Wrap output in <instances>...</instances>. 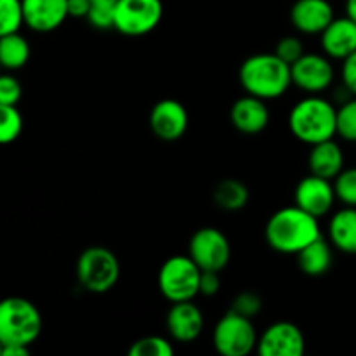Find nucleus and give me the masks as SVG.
<instances>
[{
  "instance_id": "nucleus-1",
  "label": "nucleus",
  "mask_w": 356,
  "mask_h": 356,
  "mask_svg": "<svg viewBox=\"0 0 356 356\" xmlns=\"http://www.w3.org/2000/svg\"><path fill=\"white\" fill-rule=\"evenodd\" d=\"M268 245L280 254H298L322 236L318 218L302 211L298 205L275 212L264 229Z\"/></svg>"
},
{
  "instance_id": "nucleus-2",
  "label": "nucleus",
  "mask_w": 356,
  "mask_h": 356,
  "mask_svg": "<svg viewBox=\"0 0 356 356\" xmlns=\"http://www.w3.org/2000/svg\"><path fill=\"white\" fill-rule=\"evenodd\" d=\"M238 76L247 94L264 101L282 97L292 86L291 65L282 61L275 52L247 58L240 66Z\"/></svg>"
},
{
  "instance_id": "nucleus-3",
  "label": "nucleus",
  "mask_w": 356,
  "mask_h": 356,
  "mask_svg": "<svg viewBox=\"0 0 356 356\" xmlns=\"http://www.w3.org/2000/svg\"><path fill=\"white\" fill-rule=\"evenodd\" d=\"M289 127L294 138L306 145L334 139L337 134V108L318 94L298 101L289 113Z\"/></svg>"
},
{
  "instance_id": "nucleus-4",
  "label": "nucleus",
  "mask_w": 356,
  "mask_h": 356,
  "mask_svg": "<svg viewBox=\"0 0 356 356\" xmlns=\"http://www.w3.org/2000/svg\"><path fill=\"white\" fill-rule=\"evenodd\" d=\"M42 332V315L37 306L24 298L0 301V344L30 346Z\"/></svg>"
},
{
  "instance_id": "nucleus-5",
  "label": "nucleus",
  "mask_w": 356,
  "mask_h": 356,
  "mask_svg": "<svg viewBox=\"0 0 356 356\" xmlns=\"http://www.w3.org/2000/svg\"><path fill=\"white\" fill-rule=\"evenodd\" d=\"M76 278L86 291L104 294L117 285L120 278V263L110 249L92 245L79 256Z\"/></svg>"
},
{
  "instance_id": "nucleus-6",
  "label": "nucleus",
  "mask_w": 356,
  "mask_h": 356,
  "mask_svg": "<svg viewBox=\"0 0 356 356\" xmlns=\"http://www.w3.org/2000/svg\"><path fill=\"white\" fill-rule=\"evenodd\" d=\"M202 270L190 256H172L159 271V291L167 301H193L200 294Z\"/></svg>"
},
{
  "instance_id": "nucleus-7",
  "label": "nucleus",
  "mask_w": 356,
  "mask_h": 356,
  "mask_svg": "<svg viewBox=\"0 0 356 356\" xmlns=\"http://www.w3.org/2000/svg\"><path fill=\"white\" fill-rule=\"evenodd\" d=\"M257 332L250 318L229 309L214 327L212 344L222 356H247L257 348Z\"/></svg>"
},
{
  "instance_id": "nucleus-8",
  "label": "nucleus",
  "mask_w": 356,
  "mask_h": 356,
  "mask_svg": "<svg viewBox=\"0 0 356 356\" xmlns=\"http://www.w3.org/2000/svg\"><path fill=\"white\" fill-rule=\"evenodd\" d=\"M162 0H118L113 28L125 37H143L160 24Z\"/></svg>"
},
{
  "instance_id": "nucleus-9",
  "label": "nucleus",
  "mask_w": 356,
  "mask_h": 356,
  "mask_svg": "<svg viewBox=\"0 0 356 356\" xmlns=\"http://www.w3.org/2000/svg\"><path fill=\"white\" fill-rule=\"evenodd\" d=\"M188 256L202 271H222L232 259V245L221 229L207 226L193 233Z\"/></svg>"
},
{
  "instance_id": "nucleus-10",
  "label": "nucleus",
  "mask_w": 356,
  "mask_h": 356,
  "mask_svg": "<svg viewBox=\"0 0 356 356\" xmlns=\"http://www.w3.org/2000/svg\"><path fill=\"white\" fill-rule=\"evenodd\" d=\"M292 83L308 94H320L334 82V66L329 56L305 52L291 65Z\"/></svg>"
},
{
  "instance_id": "nucleus-11",
  "label": "nucleus",
  "mask_w": 356,
  "mask_h": 356,
  "mask_svg": "<svg viewBox=\"0 0 356 356\" xmlns=\"http://www.w3.org/2000/svg\"><path fill=\"white\" fill-rule=\"evenodd\" d=\"M256 351L261 356H301L306 351L305 334L296 323L277 322L257 339Z\"/></svg>"
},
{
  "instance_id": "nucleus-12",
  "label": "nucleus",
  "mask_w": 356,
  "mask_h": 356,
  "mask_svg": "<svg viewBox=\"0 0 356 356\" xmlns=\"http://www.w3.org/2000/svg\"><path fill=\"white\" fill-rule=\"evenodd\" d=\"M294 200L296 205L301 207L302 211L309 212L315 218H322L332 211L334 202L337 200L334 183L325 177L315 176V174L306 176L305 179L299 181L298 188H296Z\"/></svg>"
},
{
  "instance_id": "nucleus-13",
  "label": "nucleus",
  "mask_w": 356,
  "mask_h": 356,
  "mask_svg": "<svg viewBox=\"0 0 356 356\" xmlns=\"http://www.w3.org/2000/svg\"><path fill=\"white\" fill-rule=\"evenodd\" d=\"M188 111L176 99H162L149 111V127L162 141H177L188 129Z\"/></svg>"
},
{
  "instance_id": "nucleus-14",
  "label": "nucleus",
  "mask_w": 356,
  "mask_h": 356,
  "mask_svg": "<svg viewBox=\"0 0 356 356\" xmlns=\"http://www.w3.org/2000/svg\"><path fill=\"white\" fill-rule=\"evenodd\" d=\"M167 330L177 343H193L204 332L205 320L200 308L193 301L172 302L167 313Z\"/></svg>"
},
{
  "instance_id": "nucleus-15",
  "label": "nucleus",
  "mask_w": 356,
  "mask_h": 356,
  "mask_svg": "<svg viewBox=\"0 0 356 356\" xmlns=\"http://www.w3.org/2000/svg\"><path fill=\"white\" fill-rule=\"evenodd\" d=\"M23 21L40 33L56 30L68 17V0H21Z\"/></svg>"
},
{
  "instance_id": "nucleus-16",
  "label": "nucleus",
  "mask_w": 356,
  "mask_h": 356,
  "mask_svg": "<svg viewBox=\"0 0 356 356\" xmlns=\"http://www.w3.org/2000/svg\"><path fill=\"white\" fill-rule=\"evenodd\" d=\"M229 120H232L233 127L242 134H261L270 124V110L266 106V101L250 96V94L240 97L233 103Z\"/></svg>"
},
{
  "instance_id": "nucleus-17",
  "label": "nucleus",
  "mask_w": 356,
  "mask_h": 356,
  "mask_svg": "<svg viewBox=\"0 0 356 356\" xmlns=\"http://www.w3.org/2000/svg\"><path fill=\"white\" fill-rule=\"evenodd\" d=\"M334 17V7L329 0H298L291 9L292 24L306 35L322 33Z\"/></svg>"
},
{
  "instance_id": "nucleus-18",
  "label": "nucleus",
  "mask_w": 356,
  "mask_h": 356,
  "mask_svg": "<svg viewBox=\"0 0 356 356\" xmlns=\"http://www.w3.org/2000/svg\"><path fill=\"white\" fill-rule=\"evenodd\" d=\"M322 49L332 59L348 58L356 51V23L350 17H334L332 23L322 31Z\"/></svg>"
},
{
  "instance_id": "nucleus-19",
  "label": "nucleus",
  "mask_w": 356,
  "mask_h": 356,
  "mask_svg": "<svg viewBox=\"0 0 356 356\" xmlns=\"http://www.w3.org/2000/svg\"><path fill=\"white\" fill-rule=\"evenodd\" d=\"M308 162L312 174L334 181L344 169L343 148L334 139L316 143L312 146Z\"/></svg>"
},
{
  "instance_id": "nucleus-20",
  "label": "nucleus",
  "mask_w": 356,
  "mask_h": 356,
  "mask_svg": "<svg viewBox=\"0 0 356 356\" xmlns=\"http://www.w3.org/2000/svg\"><path fill=\"white\" fill-rule=\"evenodd\" d=\"M329 238L341 252L356 254V207L344 205L330 218Z\"/></svg>"
},
{
  "instance_id": "nucleus-21",
  "label": "nucleus",
  "mask_w": 356,
  "mask_h": 356,
  "mask_svg": "<svg viewBox=\"0 0 356 356\" xmlns=\"http://www.w3.org/2000/svg\"><path fill=\"white\" fill-rule=\"evenodd\" d=\"M298 256V266L308 277H322L332 268L334 254L330 243L323 236L306 245Z\"/></svg>"
},
{
  "instance_id": "nucleus-22",
  "label": "nucleus",
  "mask_w": 356,
  "mask_h": 356,
  "mask_svg": "<svg viewBox=\"0 0 356 356\" xmlns=\"http://www.w3.org/2000/svg\"><path fill=\"white\" fill-rule=\"evenodd\" d=\"M30 59V44L17 31L0 37V65L6 70H19Z\"/></svg>"
},
{
  "instance_id": "nucleus-23",
  "label": "nucleus",
  "mask_w": 356,
  "mask_h": 356,
  "mask_svg": "<svg viewBox=\"0 0 356 356\" xmlns=\"http://www.w3.org/2000/svg\"><path fill=\"white\" fill-rule=\"evenodd\" d=\"M214 202L218 207L228 212L240 211L249 202V188L236 179H222L214 190Z\"/></svg>"
},
{
  "instance_id": "nucleus-24",
  "label": "nucleus",
  "mask_w": 356,
  "mask_h": 356,
  "mask_svg": "<svg viewBox=\"0 0 356 356\" xmlns=\"http://www.w3.org/2000/svg\"><path fill=\"white\" fill-rule=\"evenodd\" d=\"M23 131V117L13 104H0V145L16 141Z\"/></svg>"
},
{
  "instance_id": "nucleus-25",
  "label": "nucleus",
  "mask_w": 356,
  "mask_h": 356,
  "mask_svg": "<svg viewBox=\"0 0 356 356\" xmlns=\"http://www.w3.org/2000/svg\"><path fill=\"white\" fill-rule=\"evenodd\" d=\"M131 356H172L174 348L165 337L160 336H146L134 341L129 348Z\"/></svg>"
},
{
  "instance_id": "nucleus-26",
  "label": "nucleus",
  "mask_w": 356,
  "mask_h": 356,
  "mask_svg": "<svg viewBox=\"0 0 356 356\" xmlns=\"http://www.w3.org/2000/svg\"><path fill=\"white\" fill-rule=\"evenodd\" d=\"M117 3L118 0H90V10L86 19L97 30H110L113 28Z\"/></svg>"
},
{
  "instance_id": "nucleus-27",
  "label": "nucleus",
  "mask_w": 356,
  "mask_h": 356,
  "mask_svg": "<svg viewBox=\"0 0 356 356\" xmlns=\"http://www.w3.org/2000/svg\"><path fill=\"white\" fill-rule=\"evenodd\" d=\"M23 23L21 0H0V37L17 31Z\"/></svg>"
},
{
  "instance_id": "nucleus-28",
  "label": "nucleus",
  "mask_w": 356,
  "mask_h": 356,
  "mask_svg": "<svg viewBox=\"0 0 356 356\" xmlns=\"http://www.w3.org/2000/svg\"><path fill=\"white\" fill-rule=\"evenodd\" d=\"M337 136L344 141L356 143V96L337 108Z\"/></svg>"
},
{
  "instance_id": "nucleus-29",
  "label": "nucleus",
  "mask_w": 356,
  "mask_h": 356,
  "mask_svg": "<svg viewBox=\"0 0 356 356\" xmlns=\"http://www.w3.org/2000/svg\"><path fill=\"white\" fill-rule=\"evenodd\" d=\"M337 200L348 207H356V167L343 169L339 176L334 179Z\"/></svg>"
},
{
  "instance_id": "nucleus-30",
  "label": "nucleus",
  "mask_w": 356,
  "mask_h": 356,
  "mask_svg": "<svg viewBox=\"0 0 356 356\" xmlns=\"http://www.w3.org/2000/svg\"><path fill=\"white\" fill-rule=\"evenodd\" d=\"M232 309L245 318H256L263 309V299L256 292H240L232 302Z\"/></svg>"
},
{
  "instance_id": "nucleus-31",
  "label": "nucleus",
  "mask_w": 356,
  "mask_h": 356,
  "mask_svg": "<svg viewBox=\"0 0 356 356\" xmlns=\"http://www.w3.org/2000/svg\"><path fill=\"white\" fill-rule=\"evenodd\" d=\"M305 52V44L298 37H284L275 47V54L287 65H294Z\"/></svg>"
},
{
  "instance_id": "nucleus-32",
  "label": "nucleus",
  "mask_w": 356,
  "mask_h": 356,
  "mask_svg": "<svg viewBox=\"0 0 356 356\" xmlns=\"http://www.w3.org/2000/svg\"><path fill=\"white\" fill-rule=\"evenodd\" d=\"M23 94V87L13 75L0 73V104H13L16 106Z\"/></svg>"
},
{
  "instance_id": "nucleus-33",
  "label": "nucleus",
  "mask_w": 356,
  "mask_h": 356,
  "mask_svg": "<svg viewBox=\"0 0 356 356\" xmlns=\"http://www.w3.org/2000/svg\"><path fill=\"white\" fill-rule=\"evenodd\" d=\"M341 79H343V83L348 92L356 96V51L343 59Z\"/></svg>"
},
{
  "instance_id": "nucleus-34",
  "label": "nucleus",
  "mask_w": 356,
  "mask_h": 356,
  "mask_svg": "<svg viewBox=\"0 0 356 356\" xmlns=\"http://www.w3.org/2000/svg\"><path fill=\"white\" fill-rule=\"evenodd\" d=\"M221 271H202L200 275V294L202 296H216L221 289V278H219Z\"/></svg>"
},
{
  "instance_id": "nucleus-35",
  "label": "nucleus",
  "mask_w": 356,
  "mask_h": 356,
  "mask_svg": "<svg viewBox=\"0 0 356 356\" xmlns=\"http://www.w3.org/2000/svg\"><path fill=\"white\" fill-rule=\"evenodd\" d=\"M90 10V0H68V16L87 17Z\"/></svg>"
},
{
  "instance_id": "nucleus-36",
  "label": "nucleus",
  "mask_w": 356,
  "mask_h": 356,
  "mask_svg": "<svg viewBox=\"0 0 356 356\" xmlns=\"http://www.w3.org/2000/svg\"><path fill=\"white\" fill-rule=\"evenodd\" d=\"M30 351H28V346H17V344H13V346H3L2 348V356H26Z\"/></svg>"
},
{
  "instance_id": "nucleus-37",
  "label": "nucleus",
  "mask_w": 356,
  "mask_h": 356,
  "mask_svg": "<svg viewBox=\"0 0 356 356\" xmlns=\"http://www.w3.org/2000/svg\"><path fill=\"white\" fill-rule=\"evenodd\" d=\"M346 16L356 23V0H346Z\"/></svg>"
},
{
  "instance_id": "nucleus-38",
  "label": "nucleus",
  "mask_w": 356,
  "mask_h": 356,
  "mask_svg": "<svg viewBox=\"0 0 356 356\" xmlns=\"http://www.w3.org/2000/svg\"><path fill=\"white\" fill-rule=\"evenodd\" d=\"M0 356H2V344H0Z\"/></svg>"
},
{
  "instance_id": "nucleus-39",
  "label": "nucleus",
  "mask_w": 356,
  "mask_h": 356,
  "mask_svg": "<svg viewBox=\"0 0 356 356\" xmlns=\"http://www.w3.org/2000/svg\"><path fill=\"white\" fill-rule=\"evenodd\" d=\"M0 70H2V65H0Z\"/></svg>"
}]
</instances>
